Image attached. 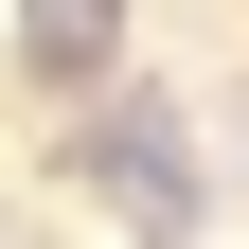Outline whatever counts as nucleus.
Returning a JSON list of instances; mask_svg holds the SVG:
<instances>
[{"instance_id":"obj_1","label":"nucleus","mask_w":249,"mask_h":249,"mask_svg":"<svg viewBox=\"0 0 249 249\" xmlns=\"http://www.w3.org/2000/svg\"><path fill=\"white\" fill-rule=\"evenodd\" d=\"M89 178H107L160 249L196 231V142H178V107H160V89H107V107H89Z\"/></svg>"},{"instance_id":"obj_2","label":"nucleus","mask_w":249,"mask_h":249,"mask_svg":"<svg viewBox=\"0 0 249 249\" xmlns=\"http://www.w3.org/2000/svg\"><path fill=\"white\" fill-rule=\"evenodd\" d=\"M107 36H124L107 0H18V53H36L53 89H107Z\"/></svg>"}]
</instances>
